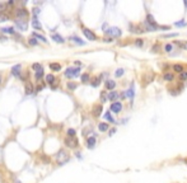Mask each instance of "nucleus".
<instances>
[{
	"label": "nucleus",
	"instance_id": "f257e3e1",
	"mask_svg": "<svg viewBox=\"0 0 187 183\" xmlns=\"http://www.w3.org/2000/svg\"><path fill=\"white\" fill-rule=\"evenodd\" d=\"M155 79V73L152 71V70H149V71H145L144 74L141 75V87L145 88L148 87L150 83H153Z\"/></svg>",
	"mask_w": 187,
	"mask_h": 183
},
{
	"label": "nucleus",
	"instance_id": "f03ea898",
	"mask_svg": "<svg viewBox=\"0 0 187 183\" xmlns=\"http://www.w3.org/2000/svg\"><path fill=\"white\" fill-rule=\"evenodd\" d=\"M105 35L109 36L111 38H120L122 36V30L118 27H109L107 30H105Z\"/></svg>",
	"mask_w": 187,
	"mask_h": 183
},
{
	"label": "nucleus",
	"instance_id": "7ed1b4c3",
	"mask_svg": "<svg viewBox=\"0 0 187 183\" xmlns=\"http://www.w3.org/2000/svg\"><path fill=\"white\" fill-rule=\"evenodd\" d=\"M130 32L135 33V35H141V33H145L146 29L144 27V24H130Z\"/></svg>",
	"mask_w": 187,
	"mask_h": 183
},
{
	"label": "nucleus",
	"instance_id": "20e7f679",
	"mask_svg": "<svg viewBox=\"0 0 187 183\" xmlns=\"http://www.w3.org/2000/svg\"><path fill=\"white\" fill-rule=\"evenodd\" d=\"M56 159H57V163L59 164H65V163L69 161L70 157L65 150H60L59 152H57V155H56Z\"/></svg>",
	"mask_w": 187,
	"mask_h": 183
},
{
	"label": "nucleus",
	"instance_id": "39448f33",
	"mask_svg": "<svg viewBox=\"0 0 187 183\" xmlns=\"http://www.w3.org/2000/svg\"><path fill=\"white\" fill-rule=\"evenodd\" d=\"M79 74H80V69L79 68H67L65 70V76L69 79L76 78V76H79Z\"/></svg>",
	"mask_w": 187,
	"mask_h": 183
},
{
	"label": "nucleus",
	"instance_id": "423d86ee",
	"mask_svg": "<svg viewBox=\"0 0 187 183\" xmlns=\"http://www.w3.org/2000/svg\"><path fill=\"white\" fill-rule=\"evenodd\" d=\"M82 32H83V35L85 36L89 41H97L98 37H97V35L93 32V30H90L89 28H85V27H83L82 28Z\"/></svg>",
	"mask_w": 187,
	"mask_h": 183
},
{
	"label": "nucleus",
	"instance_id": "0eeeda50",
	"mask_svg": "<svg viewBox=\"0 0 187 183\" xmlns=\"http://www.w3.org/2000/svg\"><path fill=\"white\" fill-rule=\"evenodd\" d=\"M65 145L67 146V148H70V149H75V148H78L79 142H78V140H76L75 137H69L67 136L65 139Z\"/></svg>",
	"mask_w": 187,
	"mask_h": 183
},
{
	"label": "nucleus",
	"instance_id": "6e6552de",
	"mask_svg": "<svg viewBox=\"0 0 187 183\" xmlns=\"http://www.w3.org/2000/svg\"><path fill=\"white\" fill-rule=\"evenodd\" d=\"M102 112H103V106H102V104H99V103L94 104V106H93V108H92V115H93L96 118L99 117V116L102 115Z\"/></svg>",
	"mask_w": 187,
	"mask_h": 183
},
{
	"label": "nucleus",
	"instance_id": "1a4fd4ad",
	"mask_svg": "<svg viewBox=\"0 0 187 183\" xmlns=\"http://www.w3.org/2000/svg\"><path fill=\"white\" fill-rule=\"evenodd\" d=\"M122 103L121 102H113V103H111V112L112 113H116V115H118L120 112L122 111Z\"/></svg>",
	"mask_w": 187,
	"mask_h": 183
},
{
	"label": "nucleus",
	"instance_id": "9d476101",
	"mask_svg": "<svg viewBox=\"0 0 187 183\" xmlns=\"http://www.w3.org/2000/svg\"><path fill=\"white\" fill-rule=\"evenodd\" d=\"M15 24H17L18 29L22 30V32H24V30L28 29V22H27L26 19H17V22H15Z\"/></svg>",
	"mask_w": 187,
	"mask_h": 183
},
{
	"label": "nucleus",
	"instance_id": "9b49d317",
	"mask_svg": "<svg viewBox=\"0 0 187 183\" xmlns=\"http://www.w3.org/2000/svg\"><path fill=\"white\" fill-rule=\"evenodd\" d=\"M134 96H135V92H134V84H131L130 85V88L125 92V98H130V104L133 106V103H134Z\"/></svg>",
	"mask_w": 187,
	"mask_h": 183
},
{
	"label": "nucleus",
	"instance_id": "f8f14e48",
	"mask_svg": "<svg viewBox=\"0 0 187 183\" xmlns=\"http://www.w3.org/2000/svg\"><path fill=\"white\" fill-rule=\"evenodd\" d=\"M172 70H173L174 74L177 73V74L180 75V74H182L183 71H186V66L183 65V64H174V65L172 66Z\"/></svg>",
	"mask_w": 187,
	"mask_h": 183
},
{
	"label": "nucleus",
	"instance_id": "ddd939ff",
	"mask_svg": "<svg viewBox=\"0 0 187 183\" xmlns=\"http://www.w3.org/2000/svg\"><path fill=\"white\" fill-rule=\"evenodd\" d=\"M174 78H176V74L173 71H164V74H163L164 81H173Z\"/></svg>",
	"mask_w": 187,
	"mask_h": 183
},
{
	"label": "nucleus",
	"instance_id": "4468645a",
	"mask_svg": "<svg viewBox=\"0 0 187 183\" xmlns=\"http://www.w3.org/2000/svg\"><path fill=\"white\" fill-rule=\"evenodd\" d=\"M145 22L148 23V24H150V26L158 27V24H157V20H155V18L153 17V14H150V13L146 14V17H145Z\"/></svg>",
	"mask_w": 187,
	"mask_h": 183
},
{
	"label": "nucleus",
	"instance_id": "2eb2a0df",
	"mask_svg": "<svg viewBox=\"0 0 187 183\" xmlns=\"http://www.w3.org/2000/svg\"><path fill=\"white\" fill-rule=\"evenodd\" d=\"M105 88L107 90H115V88H116V81L115 80H111V79H108V80H106L105 81Z\"/></svg>",
	"mask_w": 187,
	"mask_h": 183
},
{
	"label": "nucleus",
	"instance_id": "dca6fc26",
	"mask_svg": "<svg viewBox=\"0 0 187 183\" xmlns=\"http://www.w3.org/2000/svg\"><path fill=\"white\" fill-rule=\"evenodd\" d=\"M108 100H111V102H117V99H118V97H120V94H118V92H116V90H112V92H109L108 93Z\"/></svg>",
	"mask_w": 187,
	"mask_h": 183
},
{
	"label": "nucleus",
	"instance_id": "f3484780",
	"mask_svg": "<svg viewBox=\"0 0 187 183\" xmlns=\"http://www.w3.org/2000/svg\"><path fill=\"white\" fill-rule=\"evenodd\" d=\"M96 142H97V140H96V137L94 136L88 137L87 139V148L88 149H93L94 146H96Z\"/></svg>",
	"mask_w": 187,
	"mask_h": 183
},
{
	"label": "nucleus",
	"instance_id": "a211bd4d",
	"mask_svg": "<svg viewBox=\"0 0 187 183\" xmlns=\"http://www.w3.org/2000/svg\"><path fill=\"white\" fill-rule=\"evenodd\" d=\"M17 15L18 19H24V18L28 17V12L26 9H17Z\"/></svg>",
	"mask_w": 187,
	"mask_h": 183
},
{
	"label": "nucleus",
	"instance_id": "6ab92c4d",
	"mask_svg": "<svg viewBox=\"0 0 187 183\" xmlns=\"http://www.w3.org/2000/svg\"><path fill=\"white\" fill-rule=\"evenodd\" d=\"M173 45L181 50H187V41H173Z\"/></svg>",
	"mask_w": 187,
	"mask_h": 183
},
{
	"label": "nucleus",
	"instance_id": "aec40b11",
	"mask_svg": "<svg viewBox=\"0 0 187 183\" xmlns=\"http://www.w3.org/2000/svg\"><path fill=\"white\" fill-rule=\"evenodd\" d=\"M98 130H99L101 132H106V131L109 130V125L107 123V122H99V123H98Z\"/></svg>",
	"mask_w": 187,
	"mask_h": 183
},
{
	"label": "nucleus",
	"instance_id": "412c9836",
	"mask_svg": "<svg viewBox=\"0 0 187 183\" xmlns=\"http://www.w3.org/2000/svg\"><path fill=\"white\" fill-rule=\"evenodd\" d=\"M70 39H71L74 43H76V45H80V46H84L85 45V41H83L82 38H79V37H76V36H71L70 37Z\"/></svg>",
	"mask_w": 187,
	"mask_h": 183
},
{
	"label": "nucleus",
	"instance_id": "4be33fe9",
	"mask_svg": "<svg viewBox=\"0 0 187 183\" xmlns=\"http://www.w3.org/2000/svg\"><path fill=\"white\" fill-rule=\"evenodd\" d=\"M162 48H160V43H157V45H153L152 48H150V52L152 54H160Z\"/></svg>",
	"mask_w": 187,
	"mask_h": 183
},
{
	"label": "nucleus",
	"instance_id": "5701e85b",
	"mask_svg": "<svg viewBox=\"0 0 187 183\" xmlns=\"http://www.w3.org/2000/svg\"><path fill=\"white\" fill-rule=\"evenodd\" d=\"M111 113H112V112H109V111H108V112H106L103 117H105V120H106V121H108L109 123H116V121L113 120V117L111 116Z\"/></svg>",
	"mask_w": 187,
	"mask_h": 183
},
{
	"label": "nucleus",
	"instance_id": "b1692460",
	"mask_svg": "<svg viewBox=\"0 0 187 183\" xmlns=\"http://www.w3.org/2000/svg\"><path fill=\"white\" fill-rule=\"evenodd\" d=\"M50 69L52 70V71H60V70H61V65L59 62H51L50 64Z\"/></svg>",
	"mask_w": 187,
	"mask_h": 183
},
{
	"label": "nucleus",
	"instance_id": "393cba45",
	"mask_svg": "<svg viewBox=\"0 0 187 183\" xmlns=\"http://www.w3.org/2000/svg\"><path fill=\"white\" fill-rule=\"evenodd\" d=\"M90 84H92V87L97 88L98 85L101 84V78H99V76H96V78H93V79L90 80Z\"/></svg>",
	"mask_w": 187,
	"mask_h": 183
},
{
	"label": "nucleus",
	"instance_id": "a878e982",
	"mask_svg": "<svg viewBox=\"0 0 187 183\" xmlns=\"http://www.w3.org/2000/svg\"><path fill=\"white\" fill-rule=\"evenodd\" d=\"M173 47H174L173 43H165L163 46V51L164 52H171V51H173Z\"/></svg>",
	"mask_w": 187,
	"mask_h": 183
},
{
	"label": "nucleus",
	"instance_id": "bb28decb",
	"mask_svg": "<svg viewBox=\"0 0 187 183\" xmlns=\"http://www.w3.org/2000/svg\"><path fill=\"white\" fill-rule=\"evenodd\" d=\"M32 26H33V28H35V29H38V30H41V29H42V26H41V23H39L38 20L36 19V18H35V19L32 20Z\"/></svg>",
	"mask_w": 187,
	"mask_h": 183
},
{
	"label": "nucleus",
	"instance_id": "cd10ccee",
	"mask_svg": "<svg viewBox=\"0 0 187 183\" xmlns=\"http://www.w3.org/2000/svg\"><path fill=\"white\" fill-rule=\"evenodd\" d=\"M52 39L55 42H57V43H64V42H65L60 35H52Z\"/></svg>",
	"mask_w": 187,
	"mask_h": 183
},
{
	"label": "nucleus",
	"instance_id": "c85d7f7f",
	"mask_svg": "<svg viewBox=\"0 0 187 183\" xmlns=\"http://www.w3.org/2000/svg\"><path fill=\"white\" fill-rule=\"evenodd\" d=\"M90 80H92V79H90V75L88 74V73H84V74L82 75V81H83V83H89Z\"/></svg>",
	"mask_w": 187,
	"mask_h": 183
},
{
	"label": "nucleus",
	"instance_id": "c756f323",
	"mask_svg": "<svg viewBox=\"0 0 187 183\" xmlns=\"http://www.w3.org/2000/svg\"><path fill=\"white\" fill-rule=\"evenodd\" d=\"M20 65H15L13 69H12V73H13V75L14 76H19V74H20Z\"/></svg>",
	"mask_w": 187,
	"mask_h": 183
},
{
	"label": "nucleus",
	"instance_id": "7c9ffc66",
	"mask_svg": "<svg viewBox=\"0 0 187 183\" xmlns=\"http://www.w3.org/2000/svg\"><path fill=\"white\" fill-rule=\"evenodd\" d=\"M178 79H180L181 83H186V81H187V71H183L182 74H180Z\"/></svg>",
	"mask_w": 187,
	"mask_h": 183
},
{
	"label": "nucleus",
	"instance_id": "2f4dec72",
	"mask_svg": "<svg viewBox=\"0 0 187 183\" xmlns=\"http://www.w3.org/2000/svg\"><path fill=\"white\" fill-rule=\"evenodd\" d=\"M55 80H56V79H55V76H54L52 74L46 75V81H47L48 84H54V83H55Z\"/></svg>",
	"mask_w": 187,
	"mask_h": 183
},
{
	"label": "nucleus",
	"instance_id": "473e14b6",
	"mask_svg": "<svg viewBox=\"0 0 187 183\" xmlns=\"http://www.w3.org/2000/svg\"><path fill=\"white\" fill-rule=\"evenodd\" d=\"M33 93V85L31 83L26 84V94H32Z\"/></svg>",
	"mask_w": 187,
	"mask_h": 183
},
{
	"label": "nucleus",
	"instance_id": "72a5a7b5",
	"mask_svg": "<svg viewBox=\"0 0 187 183\" xmlns=\"http://www.w3.org/2000/svg\"><path fill=\"white\" fill-rule=\"evenodd\" d=\"M1 32L3 33H8V35H13L14 29L12 28V27H5V28H1Z\"/></svg>",
	"mask_w": 187,
	"mask_h": 183
},
{
	"label": "nucleus",
	"instance_id": "f704fd0d",
	"mask_svg": "<svg viewBox=\"0 0 187 183\" xmlns=\"http://www.w3.org/2000/svg\"><path fill=\"white\" fill-rule=\"evenodd\" d=\"M124 74H125V70L122 69V68L117 69V70H116V71H115V76H116V78H121V76L124 75Z\"/></svg>",
	"mask_w": 187,
	"mask_h": 183
},
{
	"label": "nucleus",
	"instance_id": "c9c22d12",
	"mask_svg": "<svg viewBox=\"0 0 187 183\" xmlns=\"http://www.w3.org/2000/svg\"><path fill=\"white\" fill-rule=\"evenodd\" d=\"M134 43H135L136 47H143V46H144V39L143 38H136Z\"/></svg>",
	"mask_w": 187,
	"mask_h": 183
},
{
	"label": "nucleus",
	"instance_id": "e433bc0d",
	"mask_svg": "<svg viewBox=\"0 0 187 183\" xmlns=\"http://www.w3.org/2000/svg\"><path fill=\"white\" fill-rule=\"evenodd\" d=\"M76 87H78V85H76L75 83H71V81H69V83H67V89H70V90L76 89Z\"/></svg>",
	"mask_w": 187,
	"mask_h": 183
},
{
	"label": "nucleus",
	"instance_id": "4c0bfd02",
	"mask_svg": "<svg viewBox=\"0 0 187 183\" xmlns=\"http://www.w3.org/2000/svg\"><path fill=\"white\" fill-rule=\"evenodd\" d=\"M177 36H178V33H168V35H163V38H173Z\"/></svg>",
	"mask_w": 187,
	"mask_h": 183
},
{
	"label": "nucleus",
	"instance_id": "58836bf2",
	"mask_svg": "<svg viewBox=\"0 0 187 183\" xmlns=\"http://www.w3.org/2000/svg\"><path fill=\"white\" fill-rule=\"evenodd\" d=\"M67 136H69V137H75V130L74 129H69V130H67Z\"/></svg>",
	"mask_w": 187,
	"mask_h": 183
},
{
	"label": "nucleus",
	"instance_id": "ea45409f",
	"mask_svg": "<svg viewBox=\"0 0 187 183\" xmlns=\"http://www.w3.org/2000/svg\"><path fill=\"white\" fill-rule=\"evenodd\" d=\"M174 26H176V27H185L186 26V20H180V22H176V23H174Z\"/></svg>",
	"mask_w": 187,
	"mask_h": 183
},
{
	"label": "nucleus",
	"instance_id": "a19ab883",
	"mask_svg": "<svg viewBox=\"0 0 187 183\" xmlns=\"http://www.w3.org/2000/svg\"><path fill=\"white\" fill-rule=\"evenodd\" d=\"M35 37L37 38V39H39V41H42V42H47V41H46V38L44 37V36L38 35V33H35Z\"/></svg>",
	"mask_w": 187,
	"mask_h": 183
},
{
	"label": "nucleus",
	"instance_id": "79ce46f5",
	"mask_svg": "<svg viewBox=\"0 0 187 183\" xmlns=\"http://www.w3.org/2000/svg\"><path fill=\"white\" fill-rule=\"evenodd\" d=\"M32 68L35 69L36 71H41V70H42V66L39 65V64H33V65H32Z\"/></svg>",
	"mask_w": 187,
	"mask_h": 183
},
{
	"label": "nucleus",
	"instance_id": "37998d69",
	"mask_svg": "<svg viewBox=\"0 0 187 183\" xmlns=\"http://www.w3.org/2000/svg\"><path fill=\"white\" fill-rule=\"evenodd\" d=\"M35 76H36V79H37V80H39V79L44 76V71H42V70H41V71H36V75Z\"/></svg>",
	"mask_w": 187,
	"mask_h": 183
},
{
	"label": "nucleus",
	"instance_id": "c03bdc74",
	"mask_svg": "<svg viewBox=\"0 0 187 183\" xmlns=\"http://www.w3.org/2000/svg\"><path fill=\"white\" fill-rule=\"evenodd\" d=\"M107 99H108V97L105 94V92H102V93H101V100H102V103H105Z\"/></svg>",
	"mask_w": 187,
	"mask_h": 183
},
{
	"label": "nucleus",
	"instance_id": "a18cd8bd",
	"mask_svg": "<svg viewBox=\"0 0 187 183\" xmlns=\"http://www.w3.org/2000/svg\"><path fill=\"white\" fill-rule=\"evenodd\" d=\"M7 5H8V4H5V3H0V14H1L3 12H4L5 9H7Z\"/></svg>",
	"mask_w": 187,
	"mask_h": 183
},
{
	"label": "nucleus",
	"instance_id": "49530a36",
	"mask_svg": "<svg viewBox=\"0 0 187 183\" xmlns=\"http://www.w3.org/2000/svg\"><path fill=\"white\" fill-rule=\"evenodd\" d=\"M38 42H37V38H31L29 39V45H32V46H36Z\"/></svg>",
	"mask_w": 187,
	"mask_h": 183
},
{
	"label": "nucleus",
	"instance_id": "de8ad7c7",
	"mask_svg": "<svg viewBox=\"0 0 187 183\" xmlns=\"http://www.w3.org/2000/svg\"><path fill=\"white\" fill-rule=\"evenodd\" d=\"M5 20H8L7 15H4V14H0V22H5Z\"/></svg>",
	"mask_w": 187,
	"mask_h": 183
},
{
	"label": "nucleus",
	"instance_id": "09e8293b",
	"mask_svg": "<svg viewBox=\"0 0 187 183\" xmlns=\"http://www.w3.org/2000/svg\"><path fill=\"white\" fill-rule=\"evenodd\" d=\"M113 41V38L111 37H106V38H103V42H107V43H109V42H112Z\"/></svg>",
	"mask_w": 187,
	"mask_h": 183
},
{
	"label": "nucleus",
	"instance_id": "8fccbe9b",
	"mask_svg": "<svg viewBox=\"0 0 187 183\" xmlns=\"http://www.w3.org/2000/svg\"><path fill=\"white\" fill-rule=\"evenodd\" d=\"M39 12H41L39 9H33V14H35V17H37V15L39 14Z\"/></svg>",
	"mask_w": 187,
	"mask_h": 183
},
{
	"label": "nucleus",
	"instance_id": "3c124183",
	"mask_svg": "<svg viewBox=\"0 0 187 183\" xmlns=\"http://www.w3.org/2000/svg\"><path fill=\"white\" fill-rule=\"evenodd\" d=\"M115 132H116V129H112V130H111V132H109V135H113Z\"/></svg>",
	"mask_w": 187,
	"mask_h": 183
},
{
	"label": "nucleus",
	"instance_id": "603ef678",
	"mask_svg": "<svg viewBox=\"0 0 187 183\" xmlns=\"http://www.w3.org/2000/svg\"><path fill=\"white\" fill-rule=\"evenodd\" d=\"M183 163H185L186 165H187V158H186V159H183Z\"/></svg>",
	"mask_w": 187,
	"mask_h": 183
},
{
	"label": "nucleus",
	"instance_id": "864d4df0",
	"mask_svg": "<svg viewBox=\"0 0 187 183\" xmlns=\"http://www.w3.org/2000/svg\"><path fill=\"white\" fill-rule=\"evenodd\" d=\"M0 84H1V75H0Z\"/></svg>",
	"mask_w": 187,
	"mask_h": 183
},
{
	"label": "nucleus",
	"instance_id": "5fc2aeb1",
	"mask_svg": "<svg viewBox=\"0 0 187 183\" xmlns=\"http://www.w3.org/2000/svg\"><path fill=\"white\" fill-rule=\"evenodd\" d=\"M15 183H20V182H19V181H17V182H15Z\"/></svg>",
	"mask_w": 187,
	"mask_h": 183
}]
</instances>
